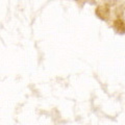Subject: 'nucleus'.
Segmentation results:
<instances>
[{
	"mask_svg": "<svg viewBox=\"0 0 125 125\" xmlns=\"http://www.w3.org/2000/svg\"><path fill=\"white\" fill-rule=\"evenodd\" d=\"M96 15L102 20H107L109 17V9L107 5H99L96 9Z\"/></svg>",
	"mask_w": 125,
	"mask_h": 125,
	"instance_id": "nucleus-1",
	"label": "nucleus"
},
{
	"mask_svg": "<svg viewBox=\"0 0 125 125\" xmlns=\"http://www.w3.org/2000/svg\"><path fill=\"white\" fill-rule=\"evenodd\" d=\"M114 26L119 32H122V33L124 32V22H123V20H116L114 22Z\"/></svg>",
	"mask_w": 125,
	"mask_h": 125,
	"instance_id": "nucleus-2",
	"label": "nucleus"
}]
</instances>
